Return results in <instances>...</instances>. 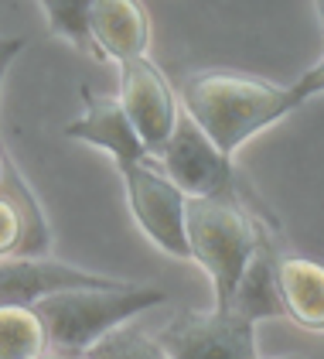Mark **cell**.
Returning <instances> with one entry per match:
<instances>
[{
  "label": "cell",
  "mask_w": 324,
  "mask_h": 359,
  "mask_svg": "<svg viewBox=\"0 0 324 359\" xmlns=\"http://www.w3.org/2000/svg\"><path fill=\"white\" fill-rule=\"evenodd\" d=\"M167 302L161 287H140V284H103V287H65L48 298L34 302L31 308L38 311L45 335H48V353L58 356H82L99 335L109 329L130 322L134 315L157 308Z\"/></svg>",
  "instance_id": "obj_2"
},
{
  "label": "cell",
  "mask_w": 324,
  "mask_h": 359,
  "mask_svg": "<svg viewBox=\"0 0 324 359\" xmlns=\"http://www.w3.org/2000/svg\"><path fill=\"white\" fill-rule=\"evenodd\" d=\"M280 302L283 315L300 329L324 332V264L311 257H280Z\"/></svg>",
  "instance_id": "obj_13"
},
{
  "label": "cell",
  "mask_w": 324,
  "mask_h": 359,
  "mask_svg": "<svg viewBox=\"0 0 324 359\" xmlns=\"http://www.w3.org/2000/svg\"><path fill=\"white\" fill-rule=\"evenodd\" d=\"M48 353V335L31 304H0V359H38Z\"/></svg>",
  "instance_id": "obj_14"
},
{
  "label": "cell",
  "mask_w": 324,
  "mask_h": 359,
  "mask_svg": "<svg viewBox=\"0 0 324 359\" xmlns=\"http://www.w3.org/2000/svg\"><path fill=\"white\" fill-rule=\"evenodd\" d=\"M287 93H290V103H294V107L307 103V100H314V96H321L324 93V55L300 76L297 83L287 86Z\"/></svg>",
  "instance_id": "obj_17"
},
{
  "label": "cell",
  "mask_w": 324,
  "mask_h": 359,
  "mask_svg": "<svg viewBox=\"0 0 324 359\" xmlns=\"http://www.w3.org/2000/svg\"><path fill=\"white\" fill-rule=\"evenodd\" d=\"M123 189L130 212L140 222V229L171 257L188 260V236H185V209H188V195L181 192L157 161L143 158L134 165L120 168Z\"/></svg>",
  "instance_id": "obj_4"
},
{
  "label": "cell",
  "mask_w": 324,
  "mask_h": 359,
  "mask_svg": "<svg viewBox=\"0 0 324 359\" xmlns=\"http://www.w3.org/2000/svg\"><path fill=\"white\" fill-rule=\"evenodd\" d=\"M181 107L225 158H232L260 130L297 110L290 103L287 86L246 76V72H225V69L195 72L191 79H185Z\"/></svg>",
  "instance_id": "obj_1"
},
{
  "label": "cell",
  "mask_w": 324,
  "mask_h": 359,
  "mask_svg": "<svg viewBox=\"0 0 324 359\" xmlns=\"http://www.w3.org/2000/svg\"><path fill=\"white\" fill-rule=\"evenodd\" d=\"M82 100H85V113L65 127V137L103 147L116 161V168L150 158V151L143 147V140L134 130L130 116H127L123 103L116 96H96L89 86H82Z\"/></svg>",
  "instance_id": "obj_10"
},
{
  "label": "cell",
  "mask_w": 324,
  "mask_h": 359,
  "mask_svg": "<svg viewBox=\"0 0 324 359\" xmlns=\"http://www.w3.org/2000/svg\"><path fill=\"white\" fill-rule=\"evenodd\" d=\"M38 359H62V356H52V353H45V356H38Z\"/></svg>",
  "instance_id": "obj_22"
},
{
  "label": "cell",
  "mask_w": 324,
  "mask_h": 359,
  "mask_svg": "<svg viewBox=\"0 0 324 359\" xmlns=\"http://www.w3.org/2000/svg\"><path fill=\"white\" fill-rule=\"evenodd\" d=\"M52 229L27 189L14 161H7L0 178V260L3 257H48Z\"/></svg>",
  "instance_id": "obj_8"
},
{
  "label": "cell",
  "mask_w": 324,
  "mask_h": 359,
  "mask_svg": "<svg viewBox=\"0 0 324 359\" xmlns=\"http://www.w3.org/2000/svg\"><path fill=\"white\" fill-rule=\"evenodd\" d=\"M185 236H188V260L202 264V271L212 277L216 308H229L232 287L260 236V222L249 212L239 189L232 185L222 192L188 198Z\"/></svg>",
  "instance_id": "obj_3"
},
{
  "label": "cell",
  "mask_w": 324,
  "mask_h": 359,
  "mask_svg": "<svg viewBox=\"0 0 324 359\" xmlns=\"http://www.w3.org/2000/svg\"><path fill=\"white\" fill-rule=\"evenodd\" d=\"M253 325L229 308L185 311L157 332V342L167 359H260Z\"/></svg>",
  "instance_id": "obj_5"
},
{
  "label": "cell",
  "mask_w": 324,
  "mask_h": 359,
  "mask_svg": "<svg viewBox=\"0 0 324 359\" xmlns=\"http://www.w3.org/2000/svg\"><path fill=\"white\" fill-rule=\"evenodd\" d=\"M276 247H273V236L267 226H260V236H256V247L246 260L243 274L232 287V298H229V311L243 315L249 322H260V318H287L283 315V302H280V277H276Z\"/></svg>",
  "instance_id": "obj_11"
},
{
  "label": "cell",
  "mask_w": 324,
  "mask_h": 359,
  "mask_svg": "<svg viewBox=\"0 0 324 359\" xmlns=\"http://www.w3.org/2000/svg\"><path fill=\"white\" fill-rule=\"evenodd\" d=\"M164 175L188 195H212L222 189H232L236 178H232V158H225L218 151L212 137L191 120L188 113L181 110L171 137L164 140V147L157 154H150Z\"/></svg>",
  "instance_id": "obj_6"
},
{
  "label": "cell",
  "mask_w": 324,
  "mask_h": 359,
  "mask_svg": "<svg viewBox=\"0 0 324 359\" xmlns=\"http://www.w3.org/2000/svg\"><path fill=\"white\" fill-rule=\"evenodd\" d=\"M24 48V38H0V83H3V72L10 69V62L21 55Z\"/></svg>",
  "instance_id": "obj_18"
},
{
  "label": "cell",
  "mask_w": 324,
  "mask_h": 359,
  "mask_svg": "<svg viewBox=\"0 0 324 359\" xmlns=\"http://www.w3.org/2000/svg\"><path fill=\"white\" fill-rule=\"evenodd\" d=\"M113 277L89 274L48 257H3L0 260V304H34L65 287H103Z\"/></svg>",
  "instance_id": "obj_9"
},
{
  "label": "cell",
  "mask_w": 324,
  "mask_h": 359,
  "mask_svg": "<svg viewBox=\"0 0 324 359\" xmlns=\"http://www.w3.org/2000/svg\"><path fill=\"white\" fill-rule=\"evenodd\" d=\"M116 65H120V96L116 100L123 103L143 147L150 154H157L181 116V100L174 96L167 76L147 55L127 58Z\"/></svg>",
  "instance_id": "obj_7"
},
{
  "label": "cell",
  "mask_w": 324,
  "mask_h": 359,
  "mask_svg": "<svg viewBox=\"0 0 324 359\" xmlns=\"http://www.w3.org/2000/svg\"><path fill=\"white\" fill-rule=\"evenodd\" d=\"M318 4V25H321V38H324V0H314Z\"/></svg>",
  "instance_id": "obj_19"
},
{
  "label": "cell",
  "mask_w": 324,
  "mask_h": 359,
  "mask_svg": "<svg viewBox=\"0 0 324 359\" xmlns=\"http://www.w3.org/2000/svg\"><path fill=\"white\" fill-rule=\"evenodd\" d=\"M7 161H10V154L3 151V144H0V178H3V168H7Z\"/></svg>",
  "instance_id": "obj_20"
},
{
  "label": "cell",
  "mask_w": 324,
  "mask_h": 359,
  "mask_svg": "<svg viewBox=\"0 0 324 359\" xmlns=\"http://www.w3.org/2000/svg\"><path fill=\"white\" fill-rule=\"evenodd\" d=\"M45 18H48V28L52 34L65 38L69 45H76L79 52L92 58H103L92 28H89V11H92V0H38Z\"/></svg>",
  "instance_id": "obj_15"
},
{
  "label": "cell",
  "mask_w": 324,
  "mask_h": 359,
  "mask_svg": "<svg viewBox=\"0 0 324 359\" xmlns=\"http://www.w3.org/2000/svg\"><path fill=\"white\" fill-rule=\"evenodd\" d=\"M270 359H304V356H270Z\"/></svg>",
  "instance_id": "obj_21"
},
{
  "label": "cell",
  "mask_w": 324,
  "mask_h": 359,
  "mask_svg": "<svg viewBox=\"0 0 324 359\" xmlns=\"http://www.w3.org/2000/svg\"><path fill=\"white\" fill-rule=\"evenodd\" d=\"M76 359H85V356H76Z\"/></svg>",
  "instance_id": "obj_23"
},
{
  "label": "cell",
  "mask_w": 324,
  "mask_h": 359,
  "mask_svg": "<svg viewBox=\"0 0 324 359\" xmlns=\"http://www.w3.org/2000/svg\"><path fill=\"white\" fill-rule=\"evenodd\" d=\"M85 359H167L161 349V342L154 335H147L143 329H136L130 322L109 329L106 335H99L85 353Z\"/></svg>",
  "instance_id": "obj_16"
},
{
  "label": "cell",
  "mask_w": 324,
  "mask_h": 359,
  "mask_svg": "<svg viewBox=\"0 0 324 359\" xmlns=\"http://www.w3.org/2000/svg\"><path fill=\"white\" fill-rule=\"evenodd\" d=\"M89 28H92V38H96L103 58L109 62L147 55L150 18L140 0H92Z\"/></svg>",
  "instance_id": "obj_12"
}]
</instances>
